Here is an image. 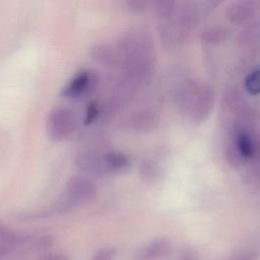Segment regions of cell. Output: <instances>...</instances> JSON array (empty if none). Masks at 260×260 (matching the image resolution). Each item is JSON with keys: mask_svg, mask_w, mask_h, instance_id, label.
Returning <instances> with one entry per match:
<instances>
[{"mask_svg": "<svg viewBox=\"0 0 260 260\" xmlns=\"http://www.w3.org/2000/svg\"><path fill=\"white\" fill-rule=\"evenodd\" d=\"M213 103V90L203 82L192 81L185 84L177 96L181 113L194 122L204 121L211 112Z\"/></svg>", "mask_w": 260, "mask_h": 260, "instance_id": "6da1fadb", "label": "cell"}, {"mask_svg": "<svg viewBox=\"0 0 260 260\" xmlns=\"http://www.w3.org/2000/svg\"><path fill=\"white\" fill-rule=\"evenodd\" d=\"M95 194V183L85 175L75 174L67 180L64 195L61 197L57 205L61 210H68L81 203L90 201Z\"/></svg>", "mask_w": 260, "mask_h": 260, "instance_id": "7a4b0ae2", "label": "cell"}, {"mask_svg": "<svg viewBox=\"0 0 260 260\" xmlns=\"http://www.w3.org/2000/svg\"><path fill=\"white\" fill-rule=\"evenodd\" d=\"M46 132L55 142L69 139L77 128V117L73 110L65 106L53 108L46 118Z\"/></svg>", "mask_w": 260, "mask_h": 260, "instance_id": "3957f363", "label": "cell"}, {"mask_svg": "<svg viewBox=\"0 0 260 260\" xmlns=\"http://www.w3.org/2000/svg\"><path fill=\"white\" fill-rule=\"evenodd\" d=\"M100 83L99 74L90 69H83L75 73L62 87L60 94L66 99H81L95 91Z\"/></svg>", "mask_w": 260, "mask_h": 260, "instance_id": "277c9868", "label": "cell"}, {"mask_svg": "<svg viewBox=\"0 0 260 260\" xmlns=\"http://www.w3.org/2000/svg\"><path fill=\"white\" fill-rule=\"evenodd\" d=\"M74 167L81 172L82 175L104 176L107 175L103 161V152L92 149L82 150L73 158Z\"/></svg>", "mask_w": 260, "mask_h": 260, "instance_id": "5b68a950", "label": "cell"}, {"mask_svg": "<svg viewBox=\"0 0 260 260\" xmlns=\"http://www.w3.org/2000/svg\"><path fill=\"white\" fill-rule=\"evenodd\" d=\"M260 10L258 1H237L226 8L228 19L235 24H245L252 20Z\"/></svg>", "mask_w": 260, "mask_h": 260, "instance_id": "8992f818", "label": "cell"}, {"mask_svg": "<svg viewBox=\"0 0 260 260\" xmlns=\"http://www.w3.org/2000/svg\"><path fill=\"white\" fill-rule=\"evenodd\" d=\"M91 59L108 68H117L120 66V56L116 48L106 45L96 44L90 48Z\"/></svg>", "mask_w": 260, "mask_h": 260, "instance_id": "52a82bcc", "label": "cell"}, {"mask_svg": "<svg viewBox=\"0 0 260 260\" xmlns=\"http://www.w3.org/2000/svg\"><path fill=\"white\" fill-rule=\"evenodd\" d=\"M103 161L106 174H116L127 170L130 166L129 156L118 150L103 152Z\"/></svg>", "mask_w": 260, "mask_h": 260, "instance_id": "ba28073f", "label": "cell"}, {"mask_svg": "<svg viewBox=\"0 0 260 260\" xmlns=\"http://www.w3.org/2000/svg\"><path fill=\"white\" fill-rule=\"evenodd\" d=\"M235 133L233 145L242 156L243 159H248L256 154V143L250 132L237 131Z\"/></svg>", "mask_w": 260, "mask_h": 260, "instance_id": "9c48e42d", "label": "cell"}, {"mask_svg": "<svg viewBox=\"0 0 260 260\" xmlns=\"http://www.w3.org/2000/svg\"><path fill=\"white\" fill-rule=\"evenodd\" d=\"M139 175L143 181L153 183L160 177V171L154 162L143 160L139 166Z\"/></svg>", "mask_w": 260, "mask_h": 260, "instance_id": "30bf717a", "label": "cell"}, {"mask_svg": "<svg viewBox=\"0 0 260 260\" xmlns=\"http://www.w3.org/2000/svg\"><path fill=\"white\" fill-rule=\"evenodd\" d=\"M131 124L137 130H146L154 126L155 118L149 112H140L133 116Z\"/></svg>", "mask_w": 260, "mask_h": 260, "instance_id": "8fae6325", "label": "cell"}, {"mask_svg": "<svg viewBox=\"0 0 260 260\" xmlns=\"http://www.w3.org/2000/svg\"><path fill=\"white\" fill-rule=\"evenodd\" d=\"M177 3L174 1H157L154 6L155 14L158 18L169 20L176 12Z\"/></svg>", "mask_w": 260, "mask_h": 260, "instance_id": "7c38bea8", "label": "cell"}, {"mask_svg": "<svg viewBox=\"0 0 260 260\" xmlns=\"http://www.w3.org/2000/svg\"><path fill=\"white\" fill-rule=\"evenodd\" d=\"M245 88L251 95L260 94V68L254 69L246 76Z\"/></svg>", "mask_w": 260, "mask_h": 260, "instance_id": "4fadbf2b", "label": "cell"}, {"mask_svg": "<svg viewBox=\"0 0 260 260\" xmlns=\"http://www.w3.org/2000/svg\"><path fill=\"white\" fill-rule=\"evenodd\" d=\"M101 118V106L100 102L96 100L90 101L84 112V118H83V124L85 126H89L92 123H94L96 120Z\"/></svg>", "mask_w": 260, "mask_h": 260, "instance_id": "5bb4252c", "label": "cell"}, {"mask_svg": "<svg viewBox=\"0 0 260 260\" xmlns=\"http://www.w3.org/2000/svg\"><path fill=\"white\" fill-rule=\"evenodd\" d=\"M240 41L245 43L246 45L253 44L255 42L260 41V22H254L250 26H248L245 30L242 31Z\"/></svg>", "mask_w": 260, "mask_h": 260, "instance_id": "9a60e30c", "label": "cell"}, {"mask_svg": "<svg viewBox=\"0 0 260 260\" xmlns=\"http://www.w3.org/2000/svg\"><path fill=\"white\" fill-rule=\"evenodd\" d=\"M226 36H228V32L225 31V29L213 26V27L206 28L203 31L202 39L206 43L217 44V43H221L226 38Z\"/></svg>", "mask_w": 260, "mask_h": 260, "instance_id": "2e32d148", "label": "cell"}, {"mask_svg": "<svg viewBox=\"0 0 260 260\" xmlns=\"http://www.w3.org/2000/svg\"><path fill=\"white\" fill-rule=\"evenodd\" d=\"M127 5L130 7L131 10L138 12V11L145 10L148 5V2H146V1H129V2H127Z\"/></svg>", "mask_w": 260, "mask_h": 260, "instance_id": "e0dca14e", "label": "cell"}, {"mask_svg": "<svg viewBox=\"0 0 260 260\" xmlns=\"http://www.w3.org/2000/svg\"><path fill=\"white\" fill-rule=\"evenodd\" d=\"M40 260H68L66 255L60 254V253H51L49 255L44 256Z\"/></svg>", "mask_w": 260, "mask_h": 260, "instance_id": "ac0fdd59", "label": "cell"}]
</instances>
